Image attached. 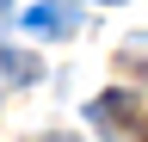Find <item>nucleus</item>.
Returning a JSON list of instances; mask_svg holds the SVG:
<instances>
[{
  "instance_id": "nucleus-1",
  "label": "nucleus",
  "mask_w": 148,
  "mask_h": 142,
  "mask_svg": "<svg viewBox=\"0 0 148 142\" xmlns=\"http://www.w3.org/2000/svg\"><path fill=\"white\" fill-rule=\"evenodd\" d=\"M74 19H68V6H31L25 12V31H37V37H62Z\"/></svg>"
}]
</instances>
